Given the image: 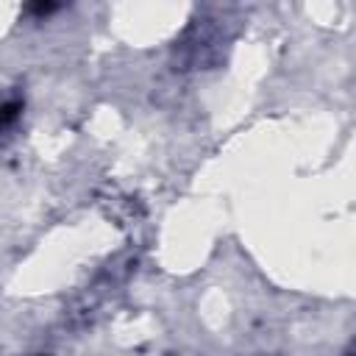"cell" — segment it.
<instances>
[{"label": "cell", "mask_w": 356, "mask_h": 356, "mask_svg": "<svg viewBox=\"0 0 356 356\" xmlns=\"http://www.w3.org/2000/svg\"><path fill=\"white\" fill-rule=\"evenodd\" d=\"M345 356H353V348H348V350H345Z\"/></svg>", "instance_id": "cell-3"}, {"label": "cell", "mask_w": 356, "mask_h": 356, "mask_svg": "<svg viewBox=\"0 0 356 356\" xmlns=\"http://www.w3.org/2000/svg\"><path fill=\"white\" fill-rule=\"evenodd\" d=\"M58 6L56 3H36V6H28L25 11H31V14H50V11H56Z\"/></svg>", "instance_id": "cell-2"}, {"label": "cell", "mask_w": 356, "mask_h": 356, "mask_svg": "<svg viewBox=\"0 0 356 356\" xmlns=\"http://www.w3.org/2000/svg\"><path fill=\"white\" fill-rule=\"evenodd\" d=\"M19 111H22V100H17V97L0 100V131H3V128H8V125L19 117Z\"/></svg>", "instance_id": "cell-1"}]
</instances>
